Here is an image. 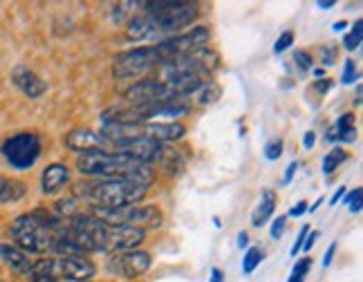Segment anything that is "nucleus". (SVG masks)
I'll return each mask as SVG.
<instances>
[{
    "instance_id": "8fccbe9b",
    "label": "nucleus",
    "mask_w": 363,
    "mask_h": 282,
    "mask_svg": "<svg viewBox=\"0 0 363 282\" xmlns=\"http://www.w3.org/2000/svg\"><path fill=\"white\" fill-rule=\"evenodd\" d=\"M316 7H320V9H330V7H334V0H325V3H316Z\"/></svg>"
},
{
    "instance_id": "72a5a7b5",
    "label": "nucleus",
    "mask_w": 363,
    "mask_h": 282,
    "mask_svg": "<svg viewBox=\"0 0 363 282\" xmlns=\"http://www.w3.org/2000/svg\"><path fill=\"white\" fill-rule=\"evenodd\" d=\"M291 43H294V32H283L281 36H278V40H276V45H274V52L276 54H281V52H285L287 47H291Z\"/></svg>"
},
{
    "instance_id": "c85d7f7f",
    "label": "nucleus",
    "mask_w": 363,
    "mask_h": 282,
    "mask_svg": "<svg viewBox=\"0 0 363 282\" xmlns=\"http://www.w3.org/2000/svg\"><path fill=\"white\" fill-rule=\"evenodd\" d=\"M361 38H363V23L361 21H357L354 25H352V32L350 34H345V38H343V47L345 50H357L359 45H361Z\"/></svg>"
},
{
    "instance_id": "79ce46f5",
    "label": "nucleus",
    "mask_w": 363,
    "mask_h": 282,
    "mask_svg": "<svg viewBox=\"0 0 363 282\" xmlns=\"http://www.w3.org/2000/svg\"><path fill=\"white\" fill-rule=\"evenodd\" d=\"M307 210V202H298L296 206H291V210H289V215L291 218H301L303 213Z\"/></svg>"
},
{
    "instance_id": "2f4dec72",
    "label": "nucleus",
    "mask_w": 363,
    "mask_h": 282,
    "mask_svg": "<svg viewBox=\"0 0 363 282\" xmlns=\"http://www.w3.org/2000/svg\"><path fill=\"white\" fill-rule=\"evenodd\" d=\"M281 154H283V141L281 139H274V141H269L267 146H264V157H267L269 162L278 159Z\"/></svg>"
},
{
    "instance_id": "603ef678",
    "label": "nucleus",
    "mask_w": 363,
    "mask_h": 282,
    "mask_svg": "<svg viewBox=\"0 0 363 282\" xmlns=\"http://www.w3.org/2000/svg\"><path fill=\"white\" fill-rule=\"evenodd\" d=\"M357 103H361V86H357Z\"/></svg>"
},
{
    "instance_id": "393cba45",
    "label": "nucleus",
    "mask_w": 363,
    "mask_h": 282,
    "mask_svg": "<svg viewBox=\"0 0 363 282\" xmlns=\"http://www.w3.org/2000/svg\"><path fill=\"white\" fill-rule=\"evenodd\" d=\"M23 195H25V184H23V181L0 175V204L18 202Z\"/></svg>"
},
{
    "instance_id": "37998d69",
    "label": "nucleus",
    "mask_w": 363,
    "mask_h": 282,
    "mask_svg": "<svg viewBox=\"0 0 363 282\" xmlns=\"http://www.w3.org/2000/svg\"><path fill=\"white\" fill-rule=\"evenodd\" d=\"M334 253H337V242L330 244L328 251H325V258H323V266H330L332 264V258H334Z\"/></svg>"
},
{
    "instance_id": "c756f323",
    "label": "nucleus",
    "mask_w": 363,
    "mask_h": 282,
    "mask_svg": "<svg viewBox=\"0 0 363 282\" xmlns=\"http://www.w3.org/2000/svg\"><path fill=\"white\" fill-rule=\"evenodd\" d=\"M310 269H312V258H301L294 264V269H291V276L287 282H305V276L310 273Z\"/></svg>"
},
{
    "instance_id": "a19ab883",
    "label": "nucleus",
    "mask_w": 363,
    "mask_h": 282,
    "mask_svg": "<svg viewBox=\"0 0 363 282\" xmlns=\"http://www.w3.org/2000/svg\"><path fill=\"white\" fill-rule=\"evenodd\" d=\"M316 239H318V231H310V233H307V237H305V242H303V249L310 251L314 247Z\"/></svg>"
},
{
    "instance_id": "6ab92c4d",
    "label": "nucleus",
    "mask_w": 363,
    "mask_h": 282,
    "mask_svg": "<svg viewBox=\"0 0 363 282\" xmlns=\"http://www.w3.org/2000/svg\"><path fill=\"white\" fill-rule=\"evenodd\" d=\"M69 181V168L65 164H50L43 177H40V186H43L45 195H57Z\"/></svg>"
},
{
    "instance_id": "a878e982",
    "label": "nucleus",
    "mask_w": 363,
    "mask_h": 282,
    "mask_svg": "<svg viewBox=\"0 0 363 282\" xmlns=\"http://www.w3.org/2000/svg\"><path fill=\"white\" fill-rule=\"evenodd\" d=\"M195 96H198V103L200 106H211V103H216L218 98L222 96V90H220V86L213 81V79H208L204 86L195 92Z\"/></svg>"
},
{
    "instance_id": "f704fd0d",
    "label": "nucleus",
    "mask_w": 363,
    "mask_h": 282,
    "mask_svg": "<svg viewBox=\"0 0 363 282\" xmlns=\"http://www.w3.org/2000/svg\"><path fill=\"white\" fill-rule=\"evenodd\" d=\"M137 3H119V5H115L113 7V21L119 25V23H123V18H125V13L130 11V7H135Z\"/></svg>"
},
{
    "instance_id": "ea45409f",
    "label": "nucleus",
    "mask_w": 363,
    "mask_h": 282,
    "mask_svg": "<svg viewBox=\"0 0 363 282\" xmlns=\"http://www.w3.org/2000/svg\"><path fill=\"white\" fill-rule=\"evenodd\" d=\"M332 86H334V81H332V79H320L314 88H316V92H318V94H325Z\"/></svg>"
},
{
    "instance_id": "f3484780",
    "label": "nucleus",
    "mask_w": 363,
    "mask_h": 282,
    "mask_svg": "<svg viewBox=\"0 0 363 282\" xmlns=\"http://www.w3.org/2000/svg\"><path fill=\"white\" fill-rule=\"evenodd\" d=\"M11 81L16 83V88H18L25 96H30V98L43 96L45 90H48V83H45L43 79H40L36 72H32L30 67H23V65H18L16 69H13Z\"/></svg>"
},
{
    "instance_id": "7c9ffc66",
    "label": "nucleus",
    "mask_w": 363,
    "mask_h": 282,
    "mask_svg": "<svg viewBox=\"0 0 363 282\" xmlns=\"http://www.w3.org/2000/svg\"><path fill=\"white\" fill-rule=\"evenodd\" d=\"M345 204L350 208V213H359L363 204V188H352L350 193H345Z\"/></svg>"
},
{
    "instance_id": "423d86ee",
    "label": "nucleus",
    "mask_w": 363,
    "mask_h": 282,
    "mask_svg": "<svg viewBox=\"0 0 363 282\" xmlns=\"http://www.w3.org/2000/svg\"><path fill=\"white\" fill-rule=\"evenodd\" d=\"M11 239L13 247L25 253H48L54 244V233L36 218V213H25L13 220L11 224Z\"/></svg>"
},
{
    "instance_id": "ddd939ff",
    "label": "nucleus",
    "mask_w": 363,
    "mask_h": 282,
    "mask_svg": "<svg viewBox=\"0 0 363 282\" xmlns=\"http://www.w3.org/2000/svg\"><path fill=\"white\" fill-rule=\"evenodd\" d=\"M115 148H117V152L128 154L130 159H135L139 164H146V166L160 162L162 150H164L162 144H157V141H152L148 137H135L128 141H121V144H117Z\"/></svg>"
},
{
    "instance_id": "1a4fd4ad",
    "label": "nucleus",
    "mask_w": 363,
    "mask_h": 282,
    "mask_svg": "<svg viewBox=\"0 0 363 282\" xmlns=\"http://www.w3.org/2000/svg\"><path fill=\"white\" fill-rule=\"evenodd\" d=\"M3 157L18 171H27L40 157V139L34 132H18L3 144Z\"/></svg>"
},
{
    "instance_id": "20e7f679",
    "label": "nucleus",
    "mask_w": 363,
    "mask_h": 282,
    "mask_svg": "<svg viewBox=\"0 0 363 282\" xmlns=\"http://www.w3.org/2000/svg\"><path fill=\"white\" fill-rule=\"evenodd\" d=\"M99 218L106 227H130V229H139V231H150V229H160L164 215L157 206H121V208H101L94 206V213Z\"/></svg>"
},
{
    "instance_id": "aec40b11",
    "label": "nucleus",
    "mask_w": 363,
    "mask_h": 282,
    "mask_svg": "<svg viewBox=\"0 0 363 282\" xmlns=\"http://www.w3.org/2000/svg\"><path fill=\"white\" fill-rule=\"evenodd\" d=\"M0 260H3L9 269H13L16 273H25V276L32 266V260L27 258V253L13 244H0Z\"/></svg>"
},
{
    "instance_id": "4be33fe9",
    "label": "nucleus",
    "mask_w": 363,
    "mask_h": 282,
    "mask_svg": "<svg viewBox=\"0 0 363 282\" xmlns=\"http://www.w3.org/2000/svg\"><path fill=\"white\" fill-rule=\"evenodd\" d=\"M27 278L30 282H59L57 273H54V258H40L32 262Z\"/></svg>"
},
{
    "instance_id": "6e6552de",
    "label": "nucleus",
    "mask_w": 363,
    "mask_h": 282,
    "mask_svg": "<svg viewBox=\"0 0 363 282\" xmlns=\"http://www.w3.org/2000/svg\"><path fill=\"white\" fill-rule=\"evenodd\" d=\"M160 56L155 45H146V47H137L130 52L119 54L115 63H113V72L117 79H142L146 77L150 69L160 67Z\"/></svg>"
},
{
    "instance_id": "9d476101",
    "label": "nucleus",
    "mask_w": 363,
    "mask_h": 282,
    "mask_svg": "<svg viewBox=\"0 0 363 282\" xmlns=\"http://www.w3.org/2000/svg\"><path fill=\"white\" fill-rule=\"evenodd\" d=\"M208 38H211V32H208V27H193L191 32H184V34H177L173 38H166L162 40L160 45H155L157 50V56L160 61H171V59H177V56H184V54H191V52H198L202 47H206Z\"/></svg>"
},
{
    "instance_id": "0eeeda50",
    "label": "nucleus",
    "mask_w": 363,
    "mask_h": 282,
    "mask_svg": "<svg viewBox=\"0 0 363 282\" xmlns=\"http://www.w3.org/2000/svg\"><path fill=\"white\" fill-rule=\"evenodd\" d=\"M67 235L74 239V242L83 249V253L90 251H106L108 244V227L96 218V215H88V213H77L74 218H69L65 224Z\"/></svg>"
},
{
    "instance_id": "412c9836",
    "label": "nucleus",
    "mask_w": 363,
    "mask_h": 282,
    "mask_svg": "<svg viewBox=\"0 0 363 282\" xmlns=\"http://www.w3.org/2000/svg\"><path fill=\"white\" fill-rule=\"evenodd\" d=\"M328 139H330V141H345V144H350V141L357 139L354 115H352V112H343V115L337 119V123L332 125V130H330Z\"/></svg>"
},
{
    "instance_id": "f257e3e1",
    "label": "nucleus",
    "mask_w": 363,
    "mask_h": 282,
    "mask_svg": "<svg viewBox=\"0 0 363 282\" xmlns=\"http://www.w3.org/2000/svg\"><path fill=\"white\" fill-rule=\"evenodd\" d=\"M77 168L81 175L101 177V179H137L150 184L155 171L146 164L130 159L128 154L108 152V150H90L83 152L77 159Z\"/></svg>"
},
{
    "instance_id": "a18cd8bd",
    "label": "nucleus",
    "mask_w": 363,
    "mask_h": 282,
    "mask_svg": "<svg viewBox=\"0 0 363 282\" xmlns=\"http://www.w3.org/2000/svg\"><path fill=\"white\" fill-rule=\"evenodd\" d=\"M314 139H316V132H305V137H303V146L307 148V150H310L312 146H314Z\"/></svg>"
},
{
    "instance_id": "4468645a",
    "label": "nucleus",
    "mask_w": 363,
    "mask_h": 282,
    "mask_svg": "<svg viewBox=\"0 0 363 282\" xmlns=\"http://www.w3.org/2000/svg\"><path fill=\"white\" fill-rule=\"evenodd\" d=\"M94 264L88 258H54V273L59 280L86 282L94 276Z\"/></svg>"
},
{
    "instance_id": "7ed1b4c3",
    "label": "nucleus",
    "mask_w": 363,
    "mask_h": 282,
    "mask_svg": "<svg viewBox=\"0 0 363 282\" xmlns=\"http://www.w3.org/2000/svg\"><path fill=\"white\" fill-rule=\"evenodd\" d=\"M139 7H144V13L155 27V34L166 32L173 36L191 27L200 13V5L191 0H155V3H139Z\"/></svg>"
},
{
    "instance_id": "473e14b6",
    "label": "nucleus",
    "mask_w": 363,
    "mask_h": 282,
    "mask_svg": "<svg viewBox=\"0 0 363 282\" xmlns=\"http://www.w3.org/2000/svg\"><path fill=\"white\" fill-rule=\"evenodd\" d=\"M294 63L298 67V72H307V69L312 67V56L305 50H298V52H294Z\"/></svg>"
},
{
    "instance_id": "4c0bfd02",
    "label": "nucleus",
    "mask_w": 363,
    "mask_h": 282,
    "mask_svg": "<svg viewBox=\"0 0 363 282\" xmlns=\"http://www.w3.org/2000/svg\"><path fill=\"white\" fill-rule=\"evenodd\" d=\"M337 56H339L337 47H320V61H323V65H332L337 61Z\"/></svg>"
},
{
    "instance_id": "09e8293b",
    "label": "nucleus",
    "mask_w": 363,
    "mask_h": 282,
    "mask_svg": "<svg viewBox=\"0 0 363 282\" xmlns=\"http://www.w3.org/2000/svg\"><path fill=\"white\" fill-rule=\"evenodd\" d=\"M343 195H345V188H343V186H341V188H339V191H337V193H334V195H332V200H330V204H332V206H334V204H337V202H339V200H341V197H343Z\"/></svg>"
},
{
    "instance_id": "864d4df0",
    "label": "nucleus",
    "mask_w": 363,
    "mask_h": 282,
    "mask_svg": "<svg viewBox=\"0 0 363 282\" xmlns=\"http://www.w3.org/2000/svg\"><path fill=\"white\" fill-rule=\"evenodd\" d=\"M86 282H90V280H86Z\"/></svg>"
},
{
    "instance_id": "49530a36",
    "label": "nucleus",
    "mask_w": 363,
    "mask_h": 282,
    "mask_svg": "<svg viewBox=\"0 0 363 282\" xmlns=\"http://www.w3.org/2000/svg\"><path fill=\"white\" fill-rule=\"evenodd\" d=\"M208 282H225V276H222V271L218 269V266L211 271V280H208Z\"/></svg>"
},
{
    "instance_id": "bb28decb",
    "label": "nucleus",
    "mask_w": 363,
    "mask_h": 282,
    "mask_svg": "<svg viewBox=\"0 0 363 282\" xmlns=\"http://www.w3.org/2000/svg\"><path fill=\"white\" fill-rule=\"evenodd\" d=\"M343 162H347V152L343 148H334L332 152L325 154V159H323V173L325 175H332Z\"/></svg>"
},
{
    "instance_id": "c03bdc74",
    "label": "nucleus",
    "mask_w": 363,
    "mask_h": 282,
    "mask_svg": "<svg viewBox=\"0 0 363 282\" xmlns=\"http://www.w3.org/2000/svg\"><path fill=\"white\" fill-rule=\"evenodd\" d=\"M296 168H298V164H296V162H291V164L287 166V173H285V179H283V184H289V181H291V177H294V173H296Z\"/></svg>"
},
{
    "instance_id": "2eb2a0df",
    "label": "nucleus",
    "mask_w": 363,
    "mask_h": 282,
    "mask_svg": "<svg viewBox=\"0 0 363 282\" xmlns=\"http://www.w3.org/2000/svg\"><path fill=\"white\" fill-rule=\"evenodd\" d=\"M65 146L69 150H79V152L113 148V144H110V141L101 132H94L90 128H74L72 132L65 137Z\"/></svg>"
},
{
    "instance_id": "e433bc0d",
    "label": "nucleus",
    "mask_w": 363,
    "mask_h": 282,
    "mask_svg": "<svg viewBox=\"0 0 363 282\" xmlns=\"http://www.w3.org/2000/svg\"><path fill=\"white\" fill-rule=\"evenodd\" d=\"M341 81L345 83V86H350V83H354V81H357V67H354V63H352V61H345V67H343V77H341Z\"/></svg>"
},
{
    "instance_id": "b1692460",
    "label": "nucleus",
    "mask_w": 363,
    "mask_h": 282,
    "mask_svg": "<svg viewBox=\"0 0 363 282\" xmlns=\"http://www.w3.org/2000/svg\"><path fill=\"white\" fill-rule=\"evenodd\" d=\"M274 210H276V193L264 191L256 210H254V215H251V224H254V227H262V224L272 218Z\"/></svg>"
},
{
    "instance_id": "c9c22d12",
    "label": "nucleus",
    "mask_w": 363,
    "mask_h": 282,
    "mask_svg": "<svg viewBox=\"0 0 363 282\" xmlns=\"http://www.w3.org/2000/svg\"><path fill=\"white\" fill-rule=\"evenodd\" d=\"M285 224H287V215H281L272 222V237L274 239H281L283 233H285Z\"/></svg>"
},
{
    "instance_id": "de8ad7c7",
    "label": "nucleus",
    "mask_w": 363,
    "mask_h": 282,
    "mask_svg": "<svg viewBox=\"0 0 363 282\" xmlns=\"http://www.w3.org/2000/svg\"><path fill=\"white\" fill-rule=\"evenodd\" d=\"M247 244H249V235H247V231L238 233V247H240V249H245Z\"/></svg>"
},
{
    "instance_id": "39448f33",
    "label": "nucleus",
    "mask_w": 363,
    "mask_h": 282,
    "mask_svg": "<svg viewBox=\"0 0 363 282\" xmlns=\"http://www.w3.org/2000/svg\"><path fill=\"white\" fill-rule=\"evenodd\" d=\"M218 67H220V56L213 50L202 47L198 52H191L184 56H177V59L160 63V81H169L175 77L208 79Z\"/></svg>"
},
{
    "instance_id": "cd10ccee",
    "label": "nucleus",
    "mask_w": 363,
    "mask_h": 282,
    "mask_svg": "<svg viewBox=\"0 0 363 282\" xmlns=\"http://www.w3.org/2000/svg\"><path fill=\"white\" fill-rule=\"evenodd\" d=\"M262 258H264L262 249H258V247H251V249H247L245 258H242V273H245V276L254 273V271H256V266L262 262Z\"/></svg>"
},
{
    "instance_id": "f03ea898",
    "label": "nucleus",
    "mask_w": 363,
    "mask_h": 282,
    "mask_svg": "<svg viewBox=\"0 0 363 282\" xmlns=\"http://www.w3.org/2000/svg\"><path fill=\"white\" fill-rule=\"evenodd\" d=\"M148 193V184L137 179H101L92 184H77L74 195L83 200H92L101 208H121L142 202Z\"/></svg>"
},
{
    "instance_id": "3c124183",
    "label": "nucleus",
    "mask_w": 363,
    "mask_h": 282,
    "mask_svg": "<svg viewBox=\"0 0 363 282\" xmlns=\"http://www.w3.org/2000/svg\"><path fill=\"white\" fill-rule=\"evenodd\" d=\"M345 25H347V23H343V21H339V23H334L332 27H334V30H337V32H341V30H345Z\"/></svg>"
},
{
    "instance_id": "9b49d317",
    "label": "nucleus",
    "mask_w": 363,
    "mask_h": 282,
    "mask_svg": "<svg viewBox=\"0 0 363 282\" xmlns=\"http://www.w3.org/2000/svg\"><path fill=\"white\" fill-rule=\"evenodd\" d=\"M150 269V256L146 251H121L110 253L108 271L119 278H139Z\"/></svg>"
},
{
    "instance_id": "a211bd4d",
    "label": "nucleus",
    "mask_w": 363,
    "mask_h": 282,
    "mask_svg": "<svg viewBox=\"0 0 363 282\" xmlns=\"http://www.w3.org/2000/svg\"><path fill=\"white\" fill-rule=\"evenodd\" d=\"M142 135L157 141V144H162V141H177L186 135V125L182 123H173V121H146L142 125Z\"/></svg>"
},
{
    "instance_id": "58836bf2",
    "label": "nucleus",
    "mask_w": 363,
    "mask_h": 282,
    "mask_svg": "<svg viewBox=\"0 0 363 282\" xmlns=\"http://www.w3.org/2000/svg\"><path fill=\"white\" fill-rule=\"evenodd\" d=\"M307 233H310V229H307V227H303V231H301L298 239H296V242H294V247H291V256H298V249H303V239L307 237Z\"/></svg>"
},
{
    "instance_id": "f8f14e48",
    "label": "nucleus",
    "mask_w": 363,
    "mask_h": 282,
    "mask_svg": "<svg viewBox=\"0 0 363 282\" xmlns=\"http://www.w3.org/2000/svg\"><path fill=\"white\" fill-rule=\"evenodd\" d=\"M125 98H128L130 106H152L166 101V98H175V94L169 88V83H164L160 79H142L125 90Z\"/></svg>"
},
{
    "instance_id": "dca6fc26",
    "label": "nucleus",
    "mask_w": 363,
    "mask_h": 282,
    "mask_svg": "<svg viewBox=\"0 0 363 282\" xmlns=\"http://www.w3.org/2000/svg\"><path fill=\"white\" fill-rule=\"evenodd\" d=\"M146 233L139 229L121 227V229H110L108 231V244L106 251L110 253H121V251H135L139 244L144 242Z\"/></svg>"
},
{
    "instance_id": "5701e85b",
    "label": "nucleus",
    "mask_w": 363,
    "mask_h": 282,
    "mask_svg": "<svg viewBox=\"0 0 363 282\" xmlns=\"http://www.w3.org/2000/svg\"><path fill=\"white\" fill-rule=\"evenodd\" d=\"M125 36H128L130 40L152 38V36H155V27H152V23H150V18L146 16V13H142V16L130 18L128 27H125Z\"/></svg>"
}]
</instances>
